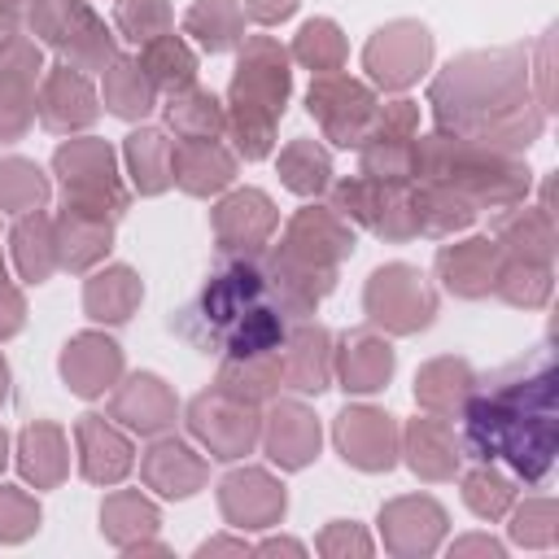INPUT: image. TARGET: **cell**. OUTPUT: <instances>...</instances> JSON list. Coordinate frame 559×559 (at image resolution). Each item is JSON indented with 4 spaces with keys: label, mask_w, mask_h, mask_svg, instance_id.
Returning <instances> with one entry per match:
<instances>
[{
    "label": "cell",
    "mask_w": 559,
    "mask_h": 559,
    "mask_svg": "<svg viewBox=\"0 0 559 559\" xmlns=\"http://www.w3.org/2000/svg\"><path fill=\"white\" fill-rule=\"evenodd\" d=\"M555 354L542 345L524 362L502 367L463 402V445L476 463H502L515 480L537 485L555 467Z\"/></svg>",
    "instance_id": "6da1fadb"
},
{
    "label": "cell",
    "mask_w": 559,
    "mask_h": 559,
    "mask_svg": "<svg viewBox=\"0 0 559 559\" xmlns=\"http://www.w3.org/2000/svg\"><path fill=\"white\" fill-rule=\"evenodd\" d=\"M432 105L445 131L502 153H520L542 140L550 118L533 100L528 48H489L450 61L432 87Z\"/></svg>",
    "instance_id": "7a4b0ae2"
},
{
    "label": "cell",
    "mask_w": 559,
    "mask_h": 559,
    "mask_svg": "<svg viewBox=\"0 0 559 559\" xmlns=\"http://www.w3.org/2000/svg\"><path fill=\"white\" fill-rule=\"evenodd\" d=\"M411 175L454 188L476 210H511V205L528 201V188H533L528 162H520L515 153H502V148L459 140V135L454 140L428 135L411 157Z\"/></svg>",
    "instance_id": "3957f363"
},
{
    "label": "cell",
    "mask_w": 559,
    "mask_h": 559,
    "mask_svg": "<svg viewBox=\"0 0 559 559\" xmlns=\"http://www.w3.org/2000/svg\"><path fill=\"white\" fill-rule=\"evenodd\" d=\"M266 297H271L266 271H262L258 262H249V258H236V262L218 266V271L205 280V288L179 310L175 332H179L183 341H192L197 349L218 354L223 341H227V332H231L249 310H258Z\"/></svg>",
    "instance_id": "277c9868"
},
{
    "label": "cell",
    "mask_w": 559,
    "mask_h": 559,
    "mask_svg": "<svg viewBox=\"0 0 559 559\" xmlns=\"http://www.w3.org/2000/svg\"><path fill=\"white\" fill-rule=\"evenodd\" d=\"M288 96V70L284 52L271 39H253L240 57L236 74V135L249 157H262L271 144V118L284 109Z\"/></svg>",
    "instance_id": "5b68a950"
},
{
    "label": "cell",
    "mask_w": 559,
    "mask_h": 559,
    "mask_svg": "<svg viewBox=\"0 0 559 559\" xmlns=\"http://www.w3.org/2000/svg\"><path fill=\"white\" fill-rule=\"evenodd\" d=\"M367 310L376 323L393 328V332H415V328H428L432 323V293L428 284L419 280V271L411 266H384L371 275L367 284Z\"/></svg>",
    "instance_id": "8992f818"
},
{
    "label": "cell",
    "mask_w": 559,
    "mask_h": 559,
    "mask_svg": "<svg viewBox=\"0 0 559 559\" xmlns=\"http://www.w3.org/2000/svg\"><path fill=\"white\" fill-rule=\"evenodd\" d=\"M57 170L66 175V188L74 192V210H100L109 205L114 214L122 210V192L114 179V162L105 144H70L57 153Z\"/></svg>",
    "instance_id": "52a82bcc"
},
{
    "label": "cell",
    "mask_w": 559,
    "mask_h": 559,
    "mask_svg": "<svg viewBox=\"0 0 559 559\" xmlns=\"http://www.w3.org/2000/svg\"><path fill=\"white\" fill-rule=\"evenodd\" d=\"M428 31L415 22H393L380 31L367 48V66L384 87H406L424 66H428Z\"/></svg>",
    "instance_id": "ba28073f"
},
{
    "label": "cell",
    "mask_w": 559,
    "mask_h": 559,
    "mask_svg": "<svg viewBox=\"0 0 559 559\" xmlns=\"http://www.w3.org/2000/svg\"><path fill=\"white\" fill-rule=\"evenodd\" d=\"M437 271H441L450 293H459V297H489L493 280L502 271V249L489 236H472L463 245H445L437 253Z\"/></svg>",
    "instance_id": "9c48e42d"
},
{
    "label": "cell",
    "mask_w": 559,
    "mask_h": 559,
    "mask_svg": "<svg viewBox=\"0 0 559 559\" xmlns=\"http://www.w3.org/2000/svg\"><path fill=\"white\" fill-rule=\"evenodd\" d=\"M493 245L502 249V258L550 262V266H555V245H559V236H555V214L542 210V205H524V210L511 205V214L498 218Z\"/></svg>",
    "instance_id": "30bf717a"
},
{
    "label": "cell",
    "mask_w": 559,
    "mask_h": 559,
    "mask_svg": "<svg viewBox=\"0 0 559 559\" xmlns=\"http://www.w3.org/2000/svg\"><path fill=\"white\" fill-rule=\"evenodd\" d=\"M310 109L323 118V127L341 140V144H354L362 122L371 118V92L349 83V79H319L310 87Z\"/></svg>",
    "instance_id": "8fae6325"
},
{
    "label": "cell",
    "mask_w": 559,
    "mask_h": 559,
    "mask_svg": "<svg viewBox=\"0 0 559 559\" xmlns=\"http://www.w3.org/2000/svg\"><path fill=\"white\" fill-rule=\"evenodd\" d=\"M336 441L345 459L367 472L393 467V419L380 411H345L336 424Z\"/></svg>",
    "instance_id": "7c38bea8"
},
{
    "label": "cell",
    "mask_w": 559,
    "mask_h": 559,
    "mask_svg": "<svg viewBox=\"0 0 559 559\" xmlns=\"http://www.w3.org/2000/svg\"><path fill=\"white\" fill-rule=\"evenodd\" d=\"M214 223H218V240H223V249L253 253V249L266 240L275 214H271V201H266L262 192H236L231 201L218 205V218H214Z\"/></svg>",
    "instance_id": "4fadbf2b"
},
{
    "label": "cell",
    "mask_w": 559,
    "mask_h": 559,
    "mask_svg": "<svg viewBox=\"0 0 559 559\" xmlns=\"http://www.w3.org/2000/svg\"><path fill=\"white\" fill-rule=\"evenodd\" d=\"M384 533L393 550H432L445 533V511L432 498H402L384 511Z\"/></svg>",
    "instance_id": "5bb4252c"
},
{
    "label": "cell",
    "mask_w": 559,
    "mask_h": 559,
    "mask_svg": "<svg viewBox=\"0 0 559 559\" xmlns=\"http://www.w3.org/2000/svg\"><path fill=\"white\" fill-rule=\"evenodd\" d=\"M223 511L231 524H266L284 511V489L262 472H236L223 480Z\"/></svg>",
    "instance_id": "9a60e30c"
},
{
    "label": "cell",
    "mask_w": 559,
    "mask_h": 559,
    "mask_svg": "<svg viewBox=\"0 0 559 559\" xmlns=\"http://www.w3.org/2000/svg\"><path fill=\"white\" fill-rule=\"evenodd\" d=\"M406 450H411V467L424 480H450L459 472V459H463L445 419H415L406 432Z\"/></svg>",
    "instance_id": "2e32d148"
},
{
    "label": "cell",
    "mask_w": 559,
    "mask_h": 559,
    "mask_svg": "<svg viewBox=\"0 0 559 559\" xmlns=\"http://www.w3.org/2000/svg\"><path fill=\"white\" fill-rule=\"evenodd\" d=\"M476 384H480V380H476V371H472L463 358H437V362H428V367L419 371L415 397H419L428 411H437V415H454V411H463V402L472 397Z\"/></svg>",
    "instance_id": "e0dca14e"
},
{
    "label": "cell",
    "mask_w": 559,
    "mask_h": 559,
    "mask_svg": "<svg viewBox=\"0 0 559 559\" xmlns=\"http://www.w3.org/2000/svg\"><path fill=\"white\" fill-rule=\"evenodd\" d=\"M118 345L105 336H74V345H66L61 371L70 380L74 393H100L114 376H118Z\"/></svg>",
    "instance_id": "ac0fdd59"
},
{
    "label": "cell",
    "mask_w": 559,
    "mask_h": 559,
    "mask_svg": "<svg viewBox=\"0 0 559 559\" xmlns=\"http://www.w3.org/2000/svg\"><path fill=\"white\" fill-rule=\"evenodd\" d=\"M192 428L218 450V459H236L240 450H249L253 441V419L249 411L240 415V406H227L218 397H201L192 406Z\"/></svg>",
    "instance_id": "d6986e66"
},
{
    "label": "cell",
    "mask_w": 559,
    "mask_h": 559,
    "mask_svg": "<svg viewBox=\"0 0 559 559\" xmlns=\"http://www.w3.org/2000/svg\"><path fill=\"white\" fill-rule=\"evenodd\" d=\"M550 288H555V266L550 262L502 258V271L493 280V293L507 306H520V310H542L550 301Z\"/></svg>",
    "instance_id": "ffe728a7"
},
{
    "label": "cell",
    "mask_w": 559,
    "mask_h": 559,
    "mask_svg": "<svg viewBox=\"0 0 559 559\" xmlns=\"http://www.w3.org/2000/svg\"><path fill=\"white\" fill-rule=\"evenodd\" d=\"M266 450H271V459H280L284 467L310 463L314 450H319V428H314V419H310L301 406H280L275 419H271V432H266Z\"/></svg>",
    "instance_id": "44dd1931"
},
{
    "label": "cell",
    "mask_w": 559,
    "mask_h": 559,
    "mask_svg": "<svg viewBox=\"0 0 559 559\" xmlns=\"http://www.w3.org/2000/svg\"><path fill=\"white\" fill-rule=\"evenodd\" d=\"M411 201H415V223H419V231H432V236L459 231V227H467V223L476 218V205H472L467 197H459L454 188H445V183H428V179H424V188H419Z\"/></svg>",
    "instance_id": "7402d4cb"
},
{
    "label": "cell",
    "mask_w": 559,
    "mask_h": 559,
    "mask_svg": "<svg viewBox=\"0 0 559 559\" xmlns=\"http://www.w3.org/2000/svg\"><path fill=\"white\" fill-rule=\"evenodd\" d=\"M92 114H96V105H92L83 79H74L70 70H57L48 79V87H44V122L57 127V131H66V127L92 122Z\"/></svg>",
    "instance_id": "603a6c76"
},
{
    "label": "cell",
    "mask_w": 559,
    "mask_h": 559,
    "mask_svg": "<svg viewBox=\"0 0 559 559\" xmlns=\"http://www.w3.org/2000/svg\"><path fill=\"white\" fill-rule=\"evenodd\" d=\"M79 441H83V472H87L92 480H118V476L127 472L131 454H127L122 437H114L96 415H87V419L79 424Z\"/></svg>",
    "instance_id": "cb8c5ba5"
},
{
    "label": "cell",
    "mask_w": 559,
    "mask_h": 559,
    "mask_svg": "<svg viewBox=\"0 0 559 559\" xmlns=\"http://www.w3.org/2000/svg\"><path fill=\"white\" fill-rule=\"evenodd\" d=\"M144 476L162 489V493H170V498H183V493H192L197 485H201V476H205V467L192 459V450L188 445H175V441H166V445H157L153 454H148V463H144Z\"/></svg>",
    "instance_id": "d4e9b609"
},
{
    "label": "cell",
    "mask_w": 559,
    "mask_h": 559,
    "mask_svg": "<svg viewBox=\"0 0 559 559\" xmlns=\"http://www.w3.org/2000/svg\"><path fill=\"white\" fill-rule=\"evenodd\" d=\"M463 498L480 520H502L515 502V476L498 472L493 463H480L463 476Z\"/></svg>",
    "instance_id": "484cf974"
},
{
    "label": "cell",
    "mask_w": 559,
    "mask_h": 559,
    "mask_svg": "<svg viewBox=\"0 0 559 559\" xmlns=\"http://www.w3.org/2000/svg\"><path fill=\"white\" fill-rule=\"evenodd\" d=\"M393 371V349L376 336H349L345 341V389H380Z\"/></svg>",
    "instance_id": "4316f807"
},
{
    "label": "cell",
    "mask_w": 559,
    "mask_h": 559,
    "mask_svg": "<svg viewBox=\"0 0 559 559\" xmlns=\"http://www.w3.org/2000/svg\"><path fill=\"white\" fill-rule=\"evenodd\" d=\"M284 371L293 380V389H323L328 380V336L319 328H301L293 341H288V354H284Z\"/></svg>",
    "instance_id": "83f0119b"
},
{
    "label": "cell",
    "mask_w": 559,
    "mask_h": 559,
    "mask_svg": "<svg viewBox=\"0 0 559 559\" xmlns=\"http://www.w3.org/2000/svg\"><path fill=\"white\" fill-rule=\"evenodd\" d=\"M511 542L524 546V550H550L559 542V511H555V498L550 493L524 498V507H515V515H511Z\"/></svg>",
    "instance_id": "f1b7e54d"
},
{
    "label": "cell",
    "mask_w": 559,
    "mask_h": 559,
    "mask_svg": "<svg viewBox=\"0 0 559 559\" xmlns=\"http://www.w3.org/2000/svg\"><path fill=\"white\" fill-rule=\"evenodd\" d=\"M140 301V280L127 271V266H114V271H105V275H96L92 284H87V310L96 314V319H109V323H118V319H127V310Z\"/></svg>",
    "instance_id": "f546056e"
},
{
    "label": "cell",
    "mask_w": 559,
    "mask_h": 559,
    "mask_svg": "<svg viewBox=\"0 0 559 559\" xmlns=\"http://www.w3.org/2000/svg\"><path fill=\"white\" fill-rule=\"evenodd\" d=\"M127 424H135V428H144V432H153V428H162L166 424V415H170V397H166V389H162V380H153V376H135L131 380V389L127 393H118V406H114Z\"/></svg>",
    "instance_id": "4dcf8cb0"
},
{
    "label": "cell",
    "mask_w": 559,
    "mask_h": 559,
    "mask_svg": "<svg viewBox=\"0 0 559 559\" xmlns=\"http://www.w3.org/2000/svg\"><path fill=\"white\" fill-rule=\"evenodd\" d=\"M231 179V157L214 144H188L179 148V183L188 192H214Z\"/></svg>",
    "instance_id": "1f68e13d"
},
{
    "label": "cell",
    "mask_w": 559,
    "mask_h": 559,
    "mask_svg": "<svg viewBox=\"0 0 559 559\" xmlns=\"http://www.w3.org/2000/svg\"><path fill=\"white\" fill-rule=\"evenodd\" d=\"M127 157H131V170H135V183L140 192H162L166 188V166H170V148L157 131H135L127 140Z\"/></svg>",
    "instance_id": "d6a6232c"
},
{
    "label": "cell",
    "mask_w": 559,
    "mask_h": 559,
    "mask_svg": "<svg viewBox=\"0 0 559 559\" xmlns=\"http://www.w3.org/2000/svg\"><path fill=\"white\" fill-rule=\"evenodd\" d=\"M66 459H61V432L39 424L22 437V472L35 480V485H52L61 476Z\"/></svg>",
    "instance_id": "836d02e7"
},
{
    "label": "cell",
    "mask_w": 559,
    "mask_h": 559,
    "mask_svg": "<svg viewBox=\"0 0 559 559\" xmlns=\"http://www.w3.org/2000/svg\"><path fill=\"white\" fill-rule=\"evenodd\" d=\"M144 70L153 74V83H162L170 92L192 83V57H188V48L179 39H153L144 48Z\"/></svg>",
    "instance_id": "e575fe53"
},
{
    "label": "cell",
    "mask_w": 559,
    "mask_h": 559,
    "mask_svg": "<svg viewBox=\"0 0 559 559\" xmlns=\"http://www.w3.org/2000/svg\"><path fill=\"white\" fill-rule=\"evenodd\" d=\"M236 26H240V17H236L231 0H201L188 13V31L201 35L205 48H227L236 39Z\"/></svg>",
    "instance_id": "d590c367"
},
{
    "label": "cell",
    "mask_w": 559,
    "mask_h": 559,
    "mask_svg": "<svg viewBox=\"0 0 559 559\" xmlns=\"http://www.w3.org/2000/svg\"><path fill=\"white\" fill-rule=\"evenodd\" d=\"M280 170H284V183H288V188H297V192H319L323 179H328V157H323L310 140H297L293 148H284Z\"/></svg>",
    "instance_id": "8d00e7d4"
},
{
    "label": "cell",
    "mask_w": 559,
    "mask_h": 559,
    "mask_svg": "<svg viewBox=\"0 0 559 559\" xmlns=\"http://www.w3.org/2000/svg\"><path fill=\"white\" fill-rule=\"evenodd\" d=\"M109 105L127 118L144 114L153 105V92H148V79H140V70L131 61H118L114 74H109Z\"/></svg>",
    "instance_id": "74e56055"
},
{
    "label": "cell",
    "mask_w": 559,
    "mask_h": 559,
    "mask_svg": "<svg viewBox=\"0 0 559 559\" xmlns=\"http://www.w3.org/2000/svg\"><path fill=\"white\" fill-rule=\"evenodd\" d=\"M170 122H175L183 135H210V131H218L223 114H218V100H214V96L188 92V96L170 100Z\"/></svg>",
    "instance_id": "f35d334b"
},
{
    "label": "cell",
    "mask_w": 559,
    "mask_h": 559,
    "mask_svg": "<svg viewBox=\"0 0 559 559\" xmlns=\"http://www.w3.org/2000/svg\"><path fill=\"white\" fill-rule=\"evenodd\" d=\"M0 201L9 210H26L44 201V179L31 162H4L0 166Z\"/></svg>",
    "instance_id": "ab89813d"
},
{
    "label": "cell",
    "mask_w": 559,
    "mask_h": 559,
    "mask_svg": "<svg viewBox=\"0 0 559 559\" xmlns=\"http://www.w3.org/2000/svg\"><path fill=\"white\" fill-rule=\"evenodd\" d=\"M341 52H345V44H341V35H336L332 22H310L301 31V39H297V57L306 66H314V70H332L341 61Z\"/></svg>",
    "instance_id": "60d3db41"
},
{
    "label": "cell",
    "mask_w": 559,
    "mask_h": 559,
    "mask_svg": "<svg viewBox=\"0 0 559 559\" xmlns=\"http://www.w3.org/2000/svg\"><path fill=\"white\" fill-rule=\"evenodd\" d=\"M48 223L44 218H31L17 227V262H22V275L26 280H44L48 275Z\"/></svg>",
    "instance_id": "b9f144b4"
},
{
    "label": "cell",
    "mask_w": 559,
    "mask_h": 559,
    "mask_svg": "<svg viewBox=\"0 0 559 559\" xmlns=\"http://www.w3.org/2000/svg\"><path fill=\"white\" fill-rule=\"evenodd\" d=\"M118 22L131 39H153V31L166 26V4L162 0H118Z\"/></svg>",
    "instance_id": "7bdbcfd3"
},
{
    "label": "cell",
    "mask_w": 559,
    "mask_h": 559,
    "mask_svg": "<svg viewBox=\"0 0 559 559\" xmlns=\"http://www.w3.org/2000/svg\"><path fill=\"white\" fill-rule=\"evenodd\" d=\"M35 520H39V507H31L17 489H0V537L17 542L35 528Z\"/></svg>",
    "instance_id": "ee69618b"
},
{
    "label": "cell",
    "mask_w": 559,
    "mask_h": 559,
    "mask_svg": "<svg viewBox=\"0 0 559 559\" xmlns=\"http://www.w3.org/2000/svg\"><path fill=\"white\" fill-rule=\"evenodd\" d=\"M105 524H109L114 537H122V528H153L157 520H153V511H148L140 498L122 493V498H114V502L105 507Z\"/></svg>",
    "instance_id": "f6af8a7d"
},
{
    "label": "cell",
    "mask_w": 559,
    "mask_h": 559,
    "mask_svg": "<svg viewBox=\"0 0 559 559\" xmlns=\"http://www.w3.org/2000/svg\"><path fill=\"white\" fill-rule=\"evenodd\" d=\"M555 52V26L537 39V61H528V70H537V105L546 109V114H555V92H550V57Z\"/></svg>",
    "instance_id": "bcb514c9"
},
{
    "label": "cell",
    "mask_w": 559,
    "mask_h": 559,
    "mask_svg": "<svg viewBox=\"0 0 559 559\" xmlns=\"http://www.w3.org/2000/svg\"><path fill=\"white\" fill-rule=\"evenodd\" d=\"M293 4H297V0H249L253 17H262V22H275V17H284V13H293Z\"/></svg>",
    "instance_id": "7dc6e473"
},
{
    "label": "cell",
    "mask_w": 559,
    "mask_h": 559,
    "mask_svg": "<svg viewBox=\"0 0 559 559\" xmlns=\"http://www.w3.org/2000/svg\"><path fill=\"white\" fill-rule=\"evenodd\" d=\"M336 546H358V550H367V542H362V537H358V533H354V528H349V533H345V528H341V524H336V528H332V533H328V537H323V550H336Z\"/></svg>",
    "instance_id": "c3c4849f"
},
{
    "label": "cell",
    "mask_w": 559,
    "mask_h": 559,
    "mask_svg": "<svg viewBox=\"0 0 559 559\" xmlns=\"http://www.w3.org/2000/svg\"><path fill=\"white\" fill-rule=\"evenodd\" d=\"M454 550L463 555V550H476V555H502V546L493 542V537H463V542H454Z\"/></svg>",
    "instance_id": "681fc988"
},
{
    "label": "cell",
    "mask_w": 559,
    "mask_h": 559,
    "mask_svg": "<svg viewBox=\"0 0 559 559\" xmlns=\"http://www.w3.org/2000/svg\"><path fill=\"white\" fill-rule=\"evenodd\" d=\"M0 397H4V362H0Z\"/></svg>",
    "instance_id": "f907efd6"
},
{
    "label": "cell",
    "mask_w": 559,
    "mask_h": 559,
    "mask_svg": "<svg viewBox=\"0 0 559 559\" xmlns=\"http://www.w3.org/2000/svg\"><path fill=\"white\" fill-rule=\"evenodd\" d=\"M0 459H4V437H0Z\"/></svg>",
    "instance_id": "816d5d0a"
}]
</instances>
